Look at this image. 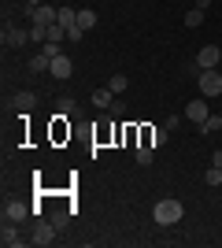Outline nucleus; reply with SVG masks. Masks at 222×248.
<instances>
[{
    "instance_id": "f257e3e1",
    "label": "nucleus",
    "mask_w": 222,
    "mask_h": 248,
    "mask_svg": "<svg viewBox=\"0 0 222 248\" xmlns=\"http://www.w3.org/2000/svg\"><path fill=\"white\" fill-rule=\"evenodd\" d=\"M181 215H185V204H181V200H159V204L152 207L156 226H174V222H181Z\"/></svg>"
},
{
    "instance_id": "f03ea898",
    "label": "nucleus",
    "mask_w": 222,
    "mask_h": 248,
    "mask_svg": "<svg viewBox=\"0 0 222 248\" xmlns=\"http://www.w3.org/2000/svg\"><path fill=\"white\" fill-rule=\"evenodd\" d=\"M196 85H200V96L211 100V96L222 93V74L219 71H200V74H196Z\"/></svg>"
},
{
    "instance_id": "7ed1b4c3",
    "label": "nucleus",
    "mask_w": 222,
    "mask_h": 248,
    "mask_svg": "<svg viewBox=\"0 0 222 248\" xmlns=\"http://www.w3.org/2000/svg\"><path fill=\"white\" fill-rule=\"evenodd\" d=\"M219 63H222V48L219 45H204V48L196 52V67H200V71H215Z\"/></svg>"
},
{
    "instance_id": "20e7f679",
    "label": "nucleus",
    "mask_w": 222,
    "mask_h": 248,
    "mask_svg": "<svg viewBox=\"0 0 222 248\" xmlns=\"http://www.w3.org/2000/svg\"><path fill=\"white\" fill-rule=\"evenodd\" d=\"M0 245H4V248H19V245H26V237L19 233V222H8V218H4V230H0Z\"/></svg>"
},
{
    "instance_id": "39448f33",
    "label": "nucleus",
    "mask_w": 222,
    "mask_h": 248,
    "mask_svg": "<svg viewBox=\"0 0 222 248\" xmlns=\"http://www.w3.org/2000/svg\"><path fill=\"white\" fill-rule=\"evenodd\" d=\"M0 37H4V45H8V48H22V45L30 41V30H19V26H11V22H8Z\"/></svg>"
},
{
    "instance_id": "423d86ee",
    "label": "nucleus",
    "mask_w": 222,
    "mask_h": 248,
    "mask_svg": "<svg viewBox=\"0 0 222 248\" xmlns=\"http://www.w3.org/2000/svg\"><path fill=\"white\" fill-rule=\"evenodd\" d=\"M56 241V226L52 222H37V226H33V237H30V245H52Z\"/></svg>"
},
{
    "instance_id": "0eeeda50",
    "label": "nucleus",
    "mask_w": 222,
    "mask_h": 248,
    "mask_svg": "<svg viewBox=\"0 0 222 248\" xmlns=\"http://www.w3.org/2000/svg\"><path fill=\"white\" fill-rule=\"evenodd\" d=\"M48 74H52V78H59V82H67V78L74 74L71 56H56V60H52V67H48Z\"/></svg>"
},
{
    "instance_id": "6e6552de",
    "label": "nucleus",
    "mask_w": 222,
    "mask_h": 248,
    "mask_svg": "<svg viewBox=\"0 0 222 248\" xmlns=\"http://www.w3.org/2000/svg\"><path fill=\"white\" fill-rule=\"evenodd\" d=\"M207 115H211V111H207V96H200V100L185 104V119H192V123H196V126H200L204 119H207Z\"/></svg>"
},
{
    "instance_id": "1a4fd4ad",
    "label": "nucleus",
    "mask_w": 222,
    "mask_h": 248,
    "mask_svg": "<svg viewBox=\"0 0 222 248\" xmlns=\"http://www.w3.org/2000/svg\"><path fill=\"white\" fill-rule=\"evenodd\" d=\"M33 22H41V26H56V19H59V8H52V4H41V8L30 11Z\"/></svg>"
},
{
    "instance_id": "9d476101",
    "label": "nucleus",
    "mask_w": 222,
    "mask_h": 248,
    "mask_svg": "<svg viewBox=\"0 0 222 248\" xmlns=\"http://www.w3.org/2000/svg\"><path fill=\"white\" fill-rule=\"evenodd\" d=\"M26 215H30V204H22V200H8L4 204V218L8 222H22Z\"/></svg>"
},
{
    "instance_id": "9b49d317",
    "label": "nucleus",
    "mask_w": 222,
    "mask_h": 248,
    "mask_svg": "<svg viewBox=\"0 0 222 248\" xmlns=\"http://www.w3.org/2000/svg\"><path fill=\"white\" fill-rule=\"evenodd\" d=\"M167 134H170L167 126H152V130H145V141H148L152 148H159L163 141H167Z\"/></svg>"
},
{
    "instance_id": "f8f14e48",
    "label": "nucleus",
    "mask_w": 222,
    "mask_h": 248,
    "mask_svg": "<svg viewBox=\"0 0 222 248\" xmlns=\"http://www.w3.org/2000/svg\"><path fill=\"white\" fill-rule=\"evenodd\" d=\"M11 108L26 115V111H30V108H33V93H15V96H11Z\"/></svg>"
},
{
    "instance_id": "ddd939ff",
    "label": "nucleus",
    "mask_w": 222,
    "mask_h": 248,
    "mask_svg": "<svg viewBox=\"0 0 222 248\" xmlns=\"http://www.w3.org/2000/svg\"><path fill=\"white\" fill-rule=\"evenodd\" d=\"M107 89H111V93H126V89H130V82H126V74H122V71H118V74H111V78H107Z\"/></svg>"
},
{
    "instance_id": "4468645a",
    "label": "nucleus",
    "mask_w": 222,
    "mask_h": 248,
    "mask_svg": "<svg viewBox=\"0 0 222 248\" xmlns=\"http://www.w3.org/2000/svg\"><path fill=\"white\" fill-rule=\"evenodd\" d=\"M111 100H115V93H111L107 85H104V89H96V93H93V104H96V108H111Z\"/></svg>"
},
{
    "instance_id": "2eb2a0df",
    "label": "nucleus",
    "mask_w": 222,
    "mask_h": 248,
    "mask_svg": "<svg viewBox=\"0 0 222 248\" xmlns=\"http://www.w3.org/2000/svg\"><path fill=\"white\" fill-rule=\"evenodd\" d=\"M219 130H222V119H219V115H207V119L200 123V134H219Z\"/></svg>"
},
{
    "instance_id": "dca6fc26",
    "label": "nucleus",
    "mask_w": 222,
    "mask_h": 248,
    "mask_svg": "<svg viewBox=\"0 0 222 248\" xmlns=\"http://www.w3.org/2000/svg\"><path fill=\"white\" fill-rule=\"evenodd\" d=\"M78 26H82V30H93L96 26V11H89V8L78 11Z\"/></svg>"
},
{
    "instance_id": "f3484780",
    "label": "nucleus",
    "mask_w": 222,
    "mask_h": 248,
    "mask_svg": "<svg viewBox=\"0 0 222 248\" xmlns=\"http://www.w3.org/2000/svg\"><path fill=\"white\" fill-rule=\"evenodd\" d=\"M30 41L44 45V41H48V26H41V22H33V26H30Z\"/></svg>"
},
{
    "instance_id": "a211bd4d",
    "label": "nucleus",
    "mask_w": 222,
    "mask_h": 248,
    "mask_svg": "<svg viewBox=\"0 0 222 248\" xmlns=\"http://www.w3.org/2000/svg\"><path fill=\"white\" fill-rule=\"evenodd\" d=\"M48 67H52V60H48V56H44V52H37V60H30V71H33V74H41V71H48Z\"/></svg>"
},
{
    "instance_id": "6ab92c4d",
    "label": "nucleus",
    "mask_w": 222,
    "mask_h": 248,
    "mask_svg": "<svg viewBox=\"0 0 222 248\" xmlns=\"http://www.w3.org/2000/svg\"><path fill=\"white\" fill-rule=\"evenodd\" d=\"M200 22H204V11L200 8H189V11H185V26H189V30H196Z\"/></svg>"
},
{
    "instance_id": "aec40b11",
    "label": "nucleus",
    "mask_w": 222,
    "mask_h": 248,
    "mask_svg": "<svg viewBox=\"0 0 222 248\" xmlns=\"http://www.w3.org/2000/svg\"><path fill=\"white\" fill-rule=\"evenodd\" d=\"M41 52L48 56V60H56V56H63V41H44Z\"/></svg>"
},
{
    "instance_id": "412c9836",
    "label": "nucleus",
    "mask_w": 222,
    "mask_h": 248,
    "mask_svg": "<svg viewBox=\"0 0 222 248\" xmlns=\"http://www.w3.org/2000/svg\"><path fill=\"white\" fill-rule=\"evenodd\" d=\"M204 182H207L211 189H219V186H222V167H207V174H204Z\"/></svg>"
},
{
    "instance_id": "4be33fe9",
    "label": "nucleus",
    "mask_w": 222,
    "mask_h": 248,
    "mask_svg": "<svg viewBox=\"0 0 222 248\" xmlns=\"http://www.w3.org/2000/svg\"><path fill=\"white\" fill-rule=\"evenodd\" d=\"M137 163H141V167L152 163V145H148V141H145V145H137Z\"/></svg>"
},
{
    "instance_id": "5701e85b",
    "label": "nucleus",
    "mask_w": 222,
    "mask_h": 248,
    "mask_svg": "<svg viewBox=\"0 0 222 248\" xmlns=\"http://www.w3.org/2000/svg\"><path fill=\"white\" fill-rule=\"evenodd\" d=\"M59 115H78V104L67 96V100H59Z\"/></svg>"
},
{
    "instance_id": "b1692460",
    "label": "nucleus",
    "mask_w": 222,
    "mask_h": 248,
    "mask_svg": "<svg viewBox=\"0 0 222 248\" xmlns=\"http://www.w3.org/2000/svg\"><path fill=\"white\" fill-rule=\"evenodd\" d=\"M52 226L59 230V226H67V207H59V211H52Z\"/></svg>"
},
{
    "instance_id": "393cba45",
    "label": "nucleus",
    "mask_w": 222,
    "mask_h": 248,
    "mask_svg": "<svg viewBox=\"0 0 222 248\" xmlns=\"http://www.w3.org/2000/svg\"><path fill=\"white\" fill-rule=\"evenodd\" d=\"M82 33H85L82 26H71V30H67V41H82Z\"/></svg>"
},
{
    "instance_id": "a878e982",
    "label": "nucleus",
    "mask_w": 222,
    "mask_h": 248,
    "mask_svg": "<svg viewBox=\"0 0 222 248\" xmlns=\"http://www.w3.org/2000/svg\"><path fill=\"white\" fill-rule=\"evenodd\" d=\"M178 123H181V115H167V123H163V126H167V130H178Z\"/></svg>"
},
{
    "instance_id": "bb28decb",
    "label": "nucleus",
    "mask_w": 222,
    "mask_h": 248,
    "mask_svg": "<svg viewBox=\"0 0 222 248\" xmlns=\"http://www.w3.org/2000/svg\"><path fill=\"white\" fill-rule=\"evenodd\" d=\"M211 4H215V0H192V8H200V11H207Z\"/></svg>"
},
{
    "instance_id": "cd10ccee",
    "label": "nucleus",
    "mask_w": 222,
    "mask_h": 248,
    "mask_svg": "<svg viewBox=\"0 0 222 248\" xmlns=\"http://www.w3.org/2000/svg\"><path fill=\"white\" fill-rule=\"evenodd\" d=\"M211 167H222V148H215V152H211Z\"/></svg>"
},
{
    "instance_id": "c85d7f7f",
    "label": "nucleus",
    "mask_w": 222,
    "mask_h": 248,
    "mask_svg": "<svg viewBox=\"0 0 222 248\" xmlns=\"http://www.w3.org/2000/svg\"><path fill=\"white\" fill-rule=\"evenodd\" d=\"M41 4H44V0H26V8H30V11H33V8H41Z\"/></svg>"
}]
</instances>
